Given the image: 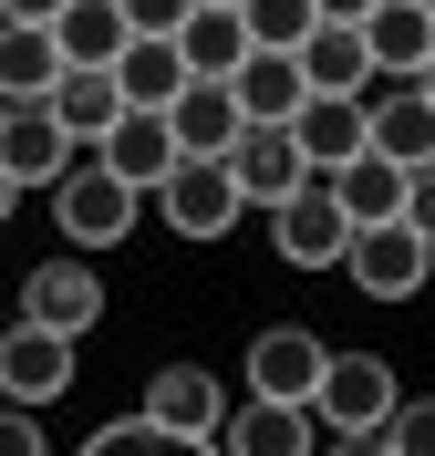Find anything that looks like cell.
<instances>
[{"label": "cell", "instance_id": "484cf974", "mask_svg": "<svg viewBox=\"0 0 435 456\" xmlns=\"http://www.w3.org/2000/svg\"><path fill=\"white\" fill-rule=\"evenodd\" d=\"M383 456H435V395H394V415L374 426Z\"/></svg>", "mask_w": 435, "mask_h": 456}, {"label": "cell", "instance_id": "d6986e66", "mask_svg": "<svg viewBox=\"0 0 435 456\" xmlns=\"http://www.w3.org/2000/svg\"><path fill=\"white\" fill-rule=\"evenodd\" d=\"M290 145L311 156V176H332L363 145V94H301V114H290Z\"/></svg>", "mask_w": 435, "mask_h": 456}, {"label": "cell", "instance_id": "ba28073f", "mask_svg": "<svg viewBox=\"0 0 435 456\" xmlns=\"http://www.w3.org/2000/svg\"><path fill=\"white\" fill-rule=\"evenodd\" d=\"M73 332H42V322H11L0 332V395L11 404H62L73 395Z\"/></svg>", "mask_w": 435, "mask_h": 456}, {"label": "cell", "instance_id": "2e32d148", "mask_svg": "<svg viewBox=\"0 0 435 456\" xmlns=\"http://www.w3.org/2000/svg\"><path fill=\"white\" fill-rule=\"evenodd\" d=\"M218 446H238V456H301V446H321V426H311V404L249 395V404L218 415Z\"/></svg>", "mask_w": 435, "mask_h": 456}, {"label": "cell", "instance_id": "6da1fadb", "mask_svg": "<svg viewBox=\"0 0 435 456\" xmlns=\"http://www.w3.org/2000/svg\"><path fill=\"white\" fill-rule=\"evenodd\" d=\"M52 218H62V249H125V239L145 228V187L115 176V167L84 145V156L52 176Z\"/></svg>", "mask_w": 435, "mask_h": 456}, {"label": "cell", "instance_id": "83f0119b", "mask_svg": "<svg viewBox=\"0 0 435 456\" xmlns=\"http://www.w3.org/2000/svg\"><path fill=\"white\" fill-rule=\"evenodd\" d=\"M145 446H166L156 415H115V426H93V456H145Z\"/></svg>", "mask_w": 435, "mask_h": 456}, {"label": "cell", "instance_id": "8992f818", "mask_svg": "<svg viewBox=\"0 0 435 456\" xmlns=\"http://www.w3.org/2000/svg\"><path fill=\"white\" fill-rule=\"evenodd\" d=\"M342 239H352V218H342V198H332V176H301V187L270 208V249H280V270H332Z\"/></svg>", "mask_w": 435, "mask_h": 456}, {"label": "cell", "instance_id": "e0dca14e", "mask_svg": "<svg viewBox=\"0 0 435 456\" xmlns=\"http://www.w3.org/2000/svg\"><path fill=\"white\" fill-rule=\"evenodd\" d=\"M229 94H238V114H249V125H290V114H301V62L280 53V42H249V53H238V73H229Z\"/></svg>", "mask_w": 435, "mask_h": 456}, {"label": "cell", "instance_id": "4fadbf2b", "mask_svg": "<svg viewBox=\"0 0 435 456\" xmlns=\"http://www.w3.org/2000/svg\"><path fill=\"white\" fill-rule=\"evenodd\" d=\"M166 125H176V156H229L249 114H238L229 73H187V84H176V104H166Z\"/></svg>", "mask_w": 435, "mask_h": 456}, {"label": "cell", "instance_id": "ac0fdd59", "mask_svg": "<svg viewBox=\"0 0 435 456\" xmlns=\"http://www.w3.org/2000/svg\"><path fill=\"white\" fill-rule=\"evenodd\" d=\"M42 104L62 114V135H73V145H93V135H104V125L125 114V94H115V62H62Z\"/></svg>", "mask_w": 435, "mask_h": 456}, {"label": "cell", "instance_id": "ffe728a7", "mask_svg": "<svg viewBox=\"0 0 435 456\" xmlns=\"http://www.w3.org/2000/svg\"><path fill=\"white\" fill-rule=\"evenodd\" d=\"M363 53H374L383 84H394V73H425V53H435L425 0H374V11H363Z\"/></svg>", "mask_w": 435, "mask_h": 456}, {"label": "cell", "instance_id": "e575fe53", "mask_svg": "<svg viewBox=\"0 0 435 456\" xmlns=\"http://www.w3.org/2000/svg\"><path fill=\"white\" fill-rule=\"evenodd\" d=\"M415 84H425V94H435V53H425V73H415Z\"/></svg>", "mask_w": 435, "mask_h": 456}, {"label": "cell", "instance_id": "9c48e42d", "mask_svg": "<svg viewBox=\"0 0 435 456\" xmlns=\"http://www.w3.org/2000/svg\"><path fill=\"white\" fill-rule=\"evenodd\" d=\"M301 176H311V156L290 145V125H238V145H229V187H238V208H249V218H270Z\"/></svg>", "mask_w": 435, "mask_h": 456}, {"label": "cell", "instance_id": "d6a6232c", "mask_svg": "<svg viewBox=\"0 0 435 456\" xmlns=\"http://www.w3.org/2000/svg\"><path fill=\"white\" fill-rule=\"evenodd\" d=\"M321 21H363V11H374V0H311Z\"/></svg>", "mask_w": 435, "mask_h": 456}, {"label": "cell", "instance_id": "5bb4252c", "mask_svg": "<svg viewBox=\"0 0 435 456\" xmlns=\"http://www.w3.org/2000/svg\"><path fill=\"white\" fill-rule=\"evenodd\" d=\"M290 62H301V84L311 94H374V53H363V21H311L301 42H290Z\"/></svg>", "mask_w": 435, "mask_h": 456}, {"label": "cell", "instance_id": "cb8c5ba5", "mask_svg": "<svg viewBox=\"0 0 435 456\" xmlns=\"http://www.w3.org/2000/svg\"><path fill=\"white\" fill-rule=\"evenodd\" d=\"M52 42H62V62H115L135 31H125L115 0H62V11H52Z\"/></svg>", "mask_w": 435, "mask_h": 456}, {"label": "cell", "instance_id": "52a82bcc", "mask_svg": "<svg viewBox=\"0 0 435 456\" xmlns=\"http://www.w3.org/2000/svg\"><path fill=\"white\" fill-rule=\"evenodd\" d=\"M73 156H84V145L62 135V114L42 104V94H0V167H11L21 198H31V187H52Z\"/></svg>", "mask_w": 435, "mask_h": 456}, {"label": "cell", "instance_id": "1f68e13d", "mask_svg": "<svg viewBox=\"0 0 435 456\" xmlns=\"http://www.w3.org/2000/svg\"><path fill=\"white\" fill-rule=\"evenodd\" d=\"M62 0H0V21H52Z\"/></svg>", "mask_w": 435, "mask_h": 456}, {"label": "cell", "instance_id": "4316f807", "mask_svg": "<svg viewBox=\"0 0 435 456\" xmlns=\"http://www.w3.org/2000/svg\"><path fill=\"white\" fill-rule=\"evenodd\" d=\"M238 21H249V42H280V53H290L321 11H311V0H238Z\"/></svg>", "mask_w": 435, "mask_h": 456}, {"label": "cell", "instance_id": "7c38bea8", "mask_svg": "<svg viewBox=\"0 0 435 456\" xmlns=\"http://www.w3.org/2000/svg\"><path fill=\"white\" fill-rule=\"evenodd\" d=\"M321 363H332V342H321V332H301V322H270V332L249 342L238 384H249V395H280V404H311Z\"/></svg>", "mask_w": 435, "mask_h": 456}, {"label": "cell", "instance_id": "f546056e", "mask_svg": "<svg viewBox=\"0 0 435 456\" xmlns=\"http://www.w3.org/2000/svg\"><path fill=\"white\" fill-rule=\"evenodd\" d=\"M0 456H42V404H11V395H0Z\"/></svg>", "mask_w": 435, "mask_h": 456}, {"label": "cell", "instance_id": "f1b7e54d", "mask_svg": "<svg viewBox=\"0 0 435 456\" xmlns=\"http://www.w3.org/2000/svg\"><path fill=\"white\" fill-rule=\"evenodd\" d=\"M394 218H405L415 239H435V156H425V167H405V208H394Z\"/></svg>", "mask_w": 435, "mask_h": 456}, {"label": "cell", "instance_id": "8d00e7d4", "mask_svg": "<svg viewBox=\"0 0 435 456\" xmlns=\"http://www.w3.org/2000/svg\"><path fill=\"white\" fill-rule=\"evenodd\" d=\"M229 11H238V0H229Z\"/></svg>", "mask_w": 435, "mask_h": 456}, {"label": "cell", "instance_id": "4dcf8cb0", "mask_svg": "<svg viewBox=\"0 0 435 456\" xmlns=\"http://www.w3.org/2000/svg\"><path fill=\"white\" fill-rule=\"evenodd\" d=\"M115 11H125V31H176L197 0H115Z\"/></svg>", "mask_w": 435, "mask_h": 456}, {"label": "cell", "instance_id": "3957f363", "mask_svg": "<svg viewBox=\"0 0 435 456\" xmlns=\"http://www.w3.org/2000/svg\"><path fill=\"white\" fill-rule=\"evenodd\" d=\"M332 270H342L363 301H415V290L435 281V239H415L405 218H363V228L342 239V259H332Z\"/></svg>", "mask_w": 435, "mask_h": 456}, {"label": "cell", "instance_id": "d4e9b609", "mask_svg": "<svg viewBox=\"0 0 435 456\" xmlns=\"http://www.w3.org/2000/svg\"><path fill=\"white\" fill-rule=\"evenodd\" d=\"M52 73H62L52 21H0V94H52Z\"/></svg>", "mask_w": 435, "mask_h": 456}, {"label": "cell", "instance_id": "7a4b0ae2", "mask_svg": "<svg viewBox=\"0 0 435 456\" xmlns=\"http://www.w3.org/2000/svg\"><path fill=\"white\" fill-rule=\"evenodd\" d=\"M394 395H405V384H394L383 353H332L321 384H311V426L332 436V446H374V426L394 415Z\"/></svg>", "mask_w": 435, "mask_h": 456}, {"label": "cell", "instance_id": "5b68a950", "mask_svg": "<svg viewBox=\"0 0 435 456\" xmlns=\"http://www.w3.org/2000/svg\"><path fill=\"white\" fill-rule=\"evenodd\" d=\"M104 312H115V290H104V270H93V249H62V259H42V270L21 281V322H42V332L84 342Z\"/></svg>", "mask_w": 435, "mask_h": 456}, {"label": "cell", "instance_id": "8fae6325", "mask_svg": "<svg viewBox=\"0 0 435 456\" xmlns=\"http://www.w3.org/2000/svg\"><path fill=\"white\" fill-rule=\"evenodd\" d=\"M145 415L166 426V446H218V415H229V384L207 363H166L145 384Z\"/></svg>", "mask_w": 435, "mask_h": 456}, {"label": "cell", "instance_id": "9a60e30c", "mask_svg": "<svg viewBox=\"0 0 435 456\" xmlns=\"http://www.w3.org/2000/svg\"><path fill=\"white\" fill-rule=\"evenodd\" d=\"M93 156L115 176H135V187H156V176L176 167V125H166V104H125L104 135H93Z\"/></svg>", "mask_w": 435, "mask_h": 456}, {"label": "cell", "instance_id": "277c9868", "mask_svg": "<svg viewBox=\"0 0 435 456\" xmlns=\"http://www.w3.org/2000/svg\"><path fill=\"white\" fill-rule=\"evenodd\" d=\"M145 208H156L176 239H197V249H207V239H229V228L249 218V208H238V187H229V156H176V167L145 187Z\"/></svg>", "mask_w": 435, "mask_h": 456}, {"label": "cell", "instance_id": "44dd1931", "mask_svg": "<svg viewBox=\"0 0 435 456\" xmlns=\"http://www.w3.org/2000/svg\"><path fill=\"white\" fill-rule=\"evenodd\" d=\"M176 84H187L176 31H135V42L115 53V94H125V104H176Z\"/></svg>", "mask_w": 435, "mask_h": 456}, {"label": "cell", "instance_id": "836d02e7", "mask_svg": "<svg viewBox=\"0 0 435 456\" xmlns=\"http://www.w3.org/2000/svg\"><path fill=\"white\" fill-rule=\"evenodd\" d=\"M11 208H21V187H11V167H0V218H11Z\"/></svg>", "mask_w": 435, "mask_h": 456}, {"label": "cell", "instance_id": "603a6c76", "mask_svg": "<svg viewBox=\"0 0 435 456\" xmlns=\"http://www.w3.org/2000/svg\"><path fill=\"white\" fill-rule=\"evenodd\" d=\"M176 53H187V73H238V53H249V21H238L229 0H197V11L176 21Z\"/></svg>", "mask_w": 435, "mask_h": 456}, {"label": "cell", "instance_id": "7402d4cb", "mask_svg": "<svg viewBox=\"0 0 435 456\" xmlns=\"http://www.w3.org/2000/svg\"><path fill=\"white\" fill-rule=\"evenodd\" d=\"M332 198H342L352 228H363V218H394V208H405V167H394V156H374V145H352L342 167H332Z\"/></svg>", "mask_w": 435, "mask_h": 456}, {"label": "cell", "instance_id": "d590c367", "mask_svg": "<svg viewBox=\"0 0 435 456\" xmlns=\"http://www.w3.org/2000/svg\"><path fill=\"white\" fill-rule=\"evenodd\" d=\"M425 21H435V0H425Z\"/></svg>", "mask_w": 435, "mask_h": 456}, {"label": "cell", "instance_id": "30bf717a", "mask_svg": "<svg viewBox=\"0 0 435 456\" xmlns=\"http://www.w3.org/2000/svg\"><path fill=\"white\" fill-rule=\"evenodd\" d=\"M363 145L394 156V167H425V156H435V94L415 84V73L374 84V94H363Z\"/></svg>", "mask_w": 435, "mask_h": 456}]
</instances>
